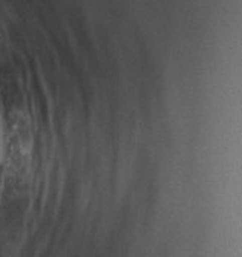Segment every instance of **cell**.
<instances>
[{"label":"cell","instance_id":"obj_1","mask_svg":"<svg viewBox=\"0 0 242 257\" xmlns=\"http://www.w3.org/2000/svg\"><path fill=\"white\" fill-rule=\"evenodd\" d=\"M2 178H4V166L0 164V182H2Z\"/></svg>","mask_w":242,"mask_h":257}]
</instances>
